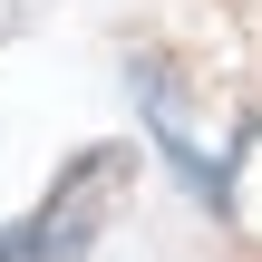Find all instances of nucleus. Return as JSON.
Instances as JSON below:
<instances>
[{"label":"nucleus","mask_w":262,"mask_h":262,"mask_svg":"<svg viewBox=\"0 0 262 262\" xmlns=\"http://www.w3.org/2000/svg\"><path fill=\"white\" fill-rule=\"evenodd\" d=\"M117 175H126V156H117V146H97L88 165H68V175H58V194H49L29 224H0V262H78L88 243H97L107 204H117Z\"/></svg>","instance_id":"nucleus-1"},{"label":"nucleus","mask_w":262,"mask_h":262,"mask_svg":"<svg viewBox=\"0 0 262 262\" xmlns=\"http://www.w3.org/2000/svg\"><path fill=\"white\" fill-rule=\"evenodd\" d=\"M29 10H39V0H0V29H19V19H29Z\"/></svg>","instance_id":"nucleus-2"}]
</instances>
